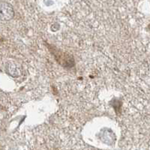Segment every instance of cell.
Wrapping results in <instances>:
<instances>
[{"instance_id": "1", "label": "cell", "mask_w": 150, "mask_h": 150, "mask_svg": "<svg viewBox=\"0 0 150 150\" xmlns=\"http://www.w3.org/2000/svg\"><path fill=\"white\" fill-rule=\"evenodd\" d=\"M49 50L51 52L54 56L55 59L59 62L60 65L64 66L65 68H71L74 65V59L71 55L68 54L67 53H64L56 49L55 47L53 48L51 46L49 47Z\"/></svg>"}, {"instance_id": "2", "label": "cell", "mask_w": 150, "mask_h": 150, "mask_svg": "<svg viewBox=\"0 0 150 150\" xmlns=\"http://www.w3.org/2000/svg\"><path fill=\"white\" fill-rule=\"evenodd\" d=\"M14 17V10L9 4L0 3V20L9 21Z\"/></svg>"}]
</instances>
